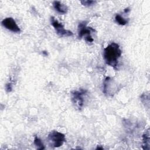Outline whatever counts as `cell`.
Masks as SVG:
<instances>
[{
    "label": "cell",
    "mask_w": 150,
    "mask_h": 150,
    "mask_svg": "<svg viewBox=\"0 0 150 150\" xmlns=\"http://www.w3.org/2000/svg\"><path fill=\"white\" fill-rule=\"evenodd\" d=\"M121 53L122 52L119 45L115 42H112L104 49V60L108 65L115 68L118 65V61Z\"/></svg>",
    "instance_id": "6da1fadb"
},
{
    "label": "cell",
    "mask_w": 150,
    "mask_h": 150,
    "mask_svg": "<svg viewBox=\"0 0 150 150\" xmlns=\"http://www.w3.org/2000/svg\"><path fill=\"white\" fill-rule=\"evenodd\" d=\"M47 139L50 145L54 148L62 146L66 141L64 135L57 131H53L50 132L48 135Z\"/></svg>",
    "instance_id": "7a4b0ae2"
},
{
    "label": "cell",
    "mask_w": 150,
    "mask_h": 150,
    "mask_svg": "<svg viewBox=\"0 0 150 150\" xmlns=\"http://www.w3.org/2000/svg\"><path fill=\"white\" fill-rule=\"evenodd\" d=\"M86 25L87 23L86 22H81L79 25L78 36L80 39L85 36L86 41L89 43H91L93 42L94 39L91 36V33L92 32H94L95 30L91 27H87Z\"/></svg>",
    "instance_id": "3957f363"
},
{
    "label": "cell",
    "mask_w": 150,
    "mask_h": 150,
    "mask_svg": "<svg viewBox=\"0 0 150 150\" xmlns=\"http://www.w3.org/2000/svg\"><path fill=\"white\" fill-rule=\"evenodd\" d=\"M50 21L52 25L59 35L61 36H70L73 35V33L70 30L65 29L63 25L54 17L50 18Z\"/></svg>",
    "instance_id": "277c9868"
},
{
    "label": "cell",
    "mask_w": 150,
    "mask_h": 150,
    "mask_svg": "<svg viewBox=\"0 0 150 150\" xmlns=\"http://www.w3.org/2000/svg\"><path fill=\"white\" fill-rule=\"evenodd\" d=\"M87 92L86 90L80 89V90L74 91L72 92V100L73 103L77 108H80L83 105V96Z\"/></svg>",
    "instance_id": "5b68a950"
},
{
    "label": "cell",
    "mask_w": 150,
    "mask_h": 150,
    "mask_svg": "<svg viewBox=\"0 0 150 150\" xmlns=\"http://www.w3.org/2000/svg\"><path fill=\"white\" fill-rule=\"evenodd\" d=\"M2 25L8 30L13 32L19 33L21 32L19 27L12 18H6L2 21Z\"/></svg>",
    "instance_id": "8992f818"
},
{
    "label": "cell",
    "mask_w": 150,
    "mask_h": 150,
    "mask_svg": "<svg viewBox=\"0 0 150 150\" xmlns=\"http://www.w3.org/2000/svg\"><path fill=\"white\" fill-rule=\"evenodd\" d=\"M53 6L54 9L59 13L64 14V13H66L67 12V10H68L67 7L65 5L61 3L60 1H54L53 2Z\"/></svg>",
    "instance_id": "52a82bcc"
},
{
    "label": "cell",
    "mask_w": 150,
    "mask_h": 150,
    "mask_svg": "<svg viewBox=\"0 0 150 150\" xmlns=\"http://www.w3.org/2000/svg\"><path fill=\"white\" fill-rule=\"evenodd\" d=\"M142 148L149 150L150 149V138L149 129L142 135Z\"/></svg>",
    "instance_id": "ba28073f"
},
{
    "label": "cell",
    "mask_w": 150,
    "mask_h": 150,
    "mask_svg": "<svg viewBox=\"0 0 150 150\" xmlns=\"http://www.w3.org/2000/svg\"><path fill=\"white\" fill-rule=\"evenodd\" d=\"M115 20L117 23H118L119 25H125L128 23V21L119 14H117L115 15Z\"/></svg>",
    "instance_id": "9c48e42d"
},
{
    "label": "cell",
    "mask_w": 150,
    "mask_h": 150,
    "mask_svg": "<svg viewBox=\"0 0 150 150\" xmlns=\"http://www.w3.org/2000/svg\"><path fill=\"white\" fill-rule=\"evenodd\" d=\"M34 144L35 146L37 147L38 149H45V146L42 142V141L38 137H35L34 138Z\"/></svg>",
    "instance_id": "30bf717a"
},
{
    "label": "cell",
    "mask_w": 150,
    "mask_h": 150,
    "mask_svg": "<svg viewBox=\"0 0 150 150\" xmlns=\"http://www.w3.org/2000/svg\"><path fill=\"white\" fill-rule=\"evenodd\" d=\"M96 2V1H81V3L85 6H91L92 5H93L94 3Z\"/></svg>",
    "instance_id": "8fae6325"
},
{
    "label": "cell",
    "mask_w": 150,
    "mask_h": 150,
    "mask_svg": "<svg viewBox=\"0 0 150 150\" xmlns=\"http://www.w3.org/2000/svg\"><path fill=\"white\" fill-rule=\"evenodd\" d=\"M12 89V86L11 83H8L6 84V90L7 92H10L11 91Z\"/></svg>",
    "instance_id": "7c38bea8"
},
{
    "label": "cell",
    "mask_w": 150,
    "mask_h": 150,
    "mask_svg": "<svg viewBox=\"0 0 150 150\" xmlns=\"http://www.w3.org/2000/svg\"><path fill=\"white\" fill-rule=\"evenodd\" d=\"M129 8H127L125 9V10H124V12H125V13L128 12H129Z\"/></svg>",
    "instance_id": "4fadbf2b"
},
{
    "label": "cell",
    "mask_w": 150,
    "mask_h": 150,
    "mask_svg": "<svg viewBox=\"0 0 150 150\" xmlns=\"http://www.w3.org/2000/svg\"><path fill=\"white\" fill-rule=\"evenodd\" d=\"M46 52V51H43V53L44 54H45L46 56H47V52Z\"/></svg>",
    "instance_id": "5bb4252c"
},
{
    "label": "cell",
    "mask_w": 150,
    "mask_h": 150,
    "mask_svg": "<svg viewBox=\"0 0 150 150\" xmlns=\"http://www.w3.org/2000/svg\"><path fill=\"white\" fill-rule=\"evenodd\" d=\"M103 149V148H102V147H98H98L96 148V149Z\"/></svg>",
    "instance_id": "9a60e30c"
}]
</instances>
